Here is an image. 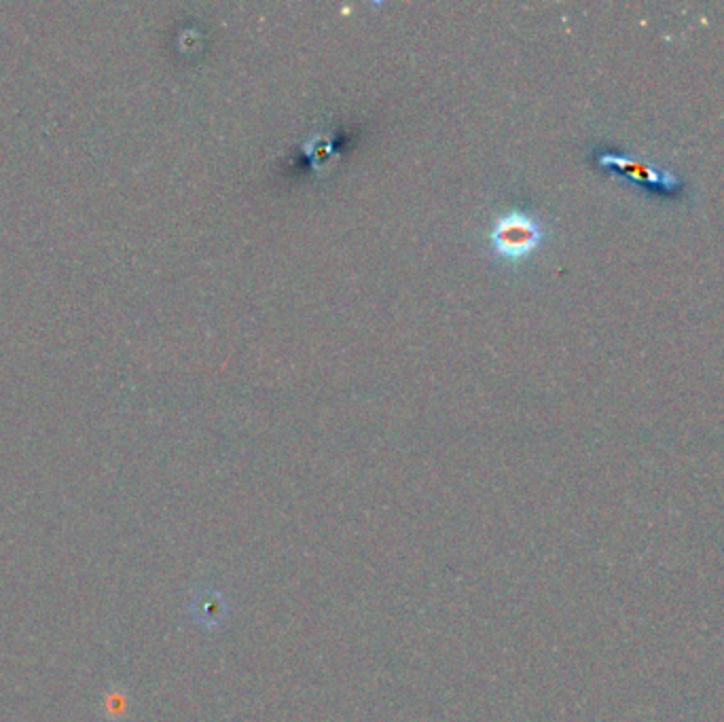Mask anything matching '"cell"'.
<instances>
[{"label":"cell","instance_id":"obj_3","mask_svg":"<svg viewBox=\"0 0 724 722\" xmlns=\"http://www.w3.org/2000/svg\"><path fill=\"white\" fill-rule=\"evenodd\" d=\"M597 162L601 168H608L610 172H617V174H625L630 178H636L642 185L650 187V185H657L659 189H668L672 191L674 189V176L672 174H659L657 168H648L639 162H634L625 155H612V153H599L597 155Z\"/></svg>","mask_w":724,"mask_h":722},{"label":"cell","instance_id":"obj_1","mask_svg":"<svg viewBox=\"0 0 724 722\" xmlns=\"http://www.w3.org/2000/svg\"><path fill=\"white\" fill-rule=\"evenodd\" d=\"M547 240V223L528 208H509L494 216L487 249L503 263L517 265L534 255Z\"/></svg>","mask_w":724,"mask_h":722},{"label":"cell","instance_id":"obj_2","mask_svg":"<svg viewBox=\"0 0 724 722\" xmlns=\"http://www.w3.org/2000/svg\"><path fill=\"white\" fill-rule=\"evenodd\" d=\"M301 151L303 155L309 160L312 168L316 172V176H327L329 172L333 170L340 164L341 153L340 149L335 147V138L329 129H320L309 134L303 142H301Z\"/></svg>","mask_w":724,"mask_h":722}]
</instances>
